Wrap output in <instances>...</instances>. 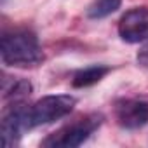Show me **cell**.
I'll use <instances>...</instances> for the list:
<instances>
[{"instance_id": "cell-1", "label": "cell", "mask_w": 148, "mask_h": 148, "mask_svg": "<svg viewBox=\"0 0 148 148\" xmlns=\"http://www.w3.org/2000/svg\"><path fill=\"white\" fill-rule=\"evenodd\" d=\"M2 61L7 66H37L44 61V52L38 44V38L28 30H16L5 33L0 45Z\"/></svg>"}, {"instance_id": "cell-2", "label": "cell", "mask_w": 148, "mask_h": 148, "mask_svg": "<svg viewBox=\"0 0 148 148\" xmlns=\"http://www.w3.org/2000/svg\"><path fill=\"white\" fill-rule=\"evenodd\" d=\"M101 122H103L101 113H91L84 119H79L75 122L61 127L59 131L52 132L47 139L42 141V145L51 146V148H75V146H80L82 143H86L91 138V134L101 125Z\"/></svg>"}, {"instance_id": "cell-3", "label": "cell", "mask_w": 148, "mask_h": 148, "mask_svg": "<svg viewBox=\"0 0 148 148\" xmlns=\"http://www.w3.org/2000/svg\"><path fill=\"white\" fill-rule=\"evenodd\" d=\"M77 105V98H73L70 94H56V96H45L38 99L37 103L30 105V120L32 127L52 124L68 113Z\"/></svg>"}, {"instance_id": "cell-4", "label": "cell", "mask_w": 148, "mask_h": 148, "mask_svg": "<svg viewBox=\"0 0 148 148\" xmlns=\"http://www.w3.org/2000/svg\"><path fill=\"white\" fill-rule=\"evenodd\" d=\"M33 129L32 120H30V105H25L23 101L12 103L2 117L0 124V134H2V145L4 146H12L16 145L23 132Z\"/></svg>"}, {"instance_id": "cell-5", "label": "cell", "mask_w": 148, "mask_h": 148, "mask_svg": "<svg viewBox=\"0 0 148 148\" xmlns=\"http://www.w3.org/2000/svg\"><path fill=\"white\" fill-rule=\"evenodd\" d=\"M119 35L127 44H141L148 40V9L134 7L119 21Z\"/></svg>"}, {"instance_id": "cell-6", "label": "cell", "mask_w": 148, "mask_h": 148, "mask_svg": "<svg viewBox=\"0 0 148 148\" xmlns=\"http://www.w3.org/2000/svg\"><path fill=\"white\" fill-rule=\"evenodd\" d=\"M117 122L125 129H139L148 124V101L127 98L115 105Z\"/></svg>"}, {"instance_id": "cell-7", "label": "cell", "mask_w": 148, "mask_h": 148, "mask_svg": "<svg viewBox=\"0 0 148 148\" xmlns=\"http://www.w3.org/2000/svg\"><path fill=\"white\" fill-rule=\"evenodd\" d=\"M9 77H4L2 80V98L4 101H14V103H19V101H25L32 91H33V86L30 80H25V79H14V80H7Z\"/></svg>"}, {"instance_id": "cell-8", "label": "cell", "mask_w": 148, "mask_h": 148, "mask_svg": "<svg viewBox=\"0 0 148 148\" xmlns=\"http://www.w3.org/2000/svg\"><path fill=\"white\" fill-rule=\"evenodd\" d=\"M108 71H110V68L103 66V64H92V66H87L84 70H79L73 75V87H77V89L91 87V86L98 84Z\"/></svg>"}, {"instance_id": "cell-9", "label": "cell", "mask_w": 148, "mask_h": 148, "mask_svg": "<svg viewBox=\"0 0 148 148\" xmlns=\"http://www.w3.org/2000/svg\"><path fill=\"white\" fill-rule=\"evenodd\" d=\"M122 0H94L87 7V18L91 19H103L119 11Z\"/></svg>"}, {"instance_id": "cell-10", "label": "cell", "mask_w": 148, "mask_h": 148, "mask_svg": "<svg viewBox=\"0 0 148 148\" xmlns=\"http://www.w3.org/2000/svg\"><path fill=\"white\" fill-rule=\"evenodd\" d=\"M136 59H138V64H139V66H143V68L148 70V40H146V44L139 49Z\"/></svg>"}]
</instances>
